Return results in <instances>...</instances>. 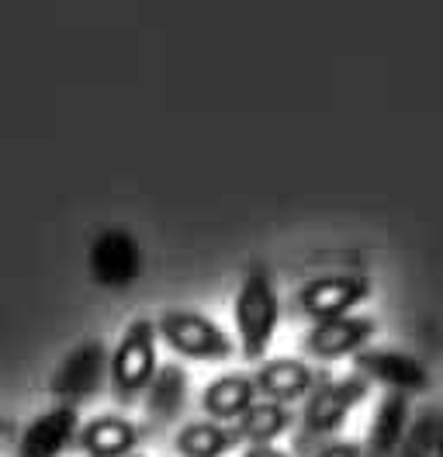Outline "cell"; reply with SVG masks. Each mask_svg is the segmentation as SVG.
Returning a JSON list of instances; mask_svg holds the SVG:
<instances>
[{"instance_id": "14", "label": "cell", "mask_w": 443, "mask_h": 457, "mask_svg": "<svg viewBox=\"0 0 443 457\" xmlns=\"http://www.w3.org/2000/svg\"><path fill=\"white\" fill-rule=\"evenodd\" d=\"M256 385H253V378L249 374H222L215 381H208V388H205V395H201V409L212 416V420H219V423H229V420H243L247 416V409L256 402Z\"/></svg>"}, {"instance_id": "8", "label": "cell", "mask_w": 443, "mask_h": 457, "mask_svg": "<svg viewBox=\"0 0 443 457\" xmlns=\"http://www.w3.org/2000/svg\"><path fill=\"white\" fill-rule=\"evenodd\" d=\"M378 322L371 315H339L315 322L305 333V353L315 361H343V357H357L367 350V343L374 340Z\"/></svg>"}, {"instance_id": "7", "label": "cell", "mask_w": 443, "mask_h": 457, "mask_svg": "<svg viewBox=\"0 0 443 457\" xmlns=\"http://www.w3.org/2000/svg\"><path fill=\"white\" fill-rule=\"evenodd\" d=\"M371 295H374V285L364 274H326V278L308 281L298 291V309L312 322H326V319L350 315Z\"/></svg>"}, {"instance_id": "20", "label": "cell", "mask_w": 443, "mask_h": 457, "mask_svg": "<svg viewBox=\"0 0 443 457\" xmlns=\"http://www.w3.org/2000/svg\"><path fill=\"white\" fill-rule=\"evenodd\" d=\"M243 457H288L280 447H274V444H263V447H249Z\"/></svg>"}, {"instance_id": "3", "label": "cell", "mask_w": 443, "mask_h": 457, "mask_svg": "<svg viewBox=\"0 0 443 457\" xmlns=\"http://www.w3.org/2000/svg\"><path fill=\"white\" fill-rule=\"evenodd\" d=\"M156 322L153 319H132L125 326V333L118 337L114 350H111L108 374H111V388L121 402L138 399L149 381L160 371V361H156Z\"/></svg>"}, {"instance_id": "15", "label": "cell", "mask_w": 443, "mask_h": 457, "mask_svg": "<svg viewBox=\"0 0 443 457\" xmlns=\"http://www.w3.org/2000/svg\"><path fill=\"white\" fill-rule=\"evenodd\" d=\"M188 405V371L180 364H163L146 388V420L173 423Z\"/></svg>"}, {"instance_id": "2", "label": "cell", "mask_w": 443, "mask_h": 457, "mask_svg": "<svg viewBox=\"0 0 443 457\" xmlns=\"http://www.w3.org/2000/svg\"><path fill=\"white\" fill-rule=\"evenodd\" d=\"M156 337L177 357L197 361V364H222L236 353V340L215 319H208L197 309H163L156 319Z\"/></svg>"}, {"instance_id": "21", "label": "cell", "mask_w": 443, "mask_h": 457, "mask_svg": "<svg viewBox=\"0 0 443 457\" xmlns=\"http://www.w3.org/2000/svg\"><path fill=\"white\" fill-rule=\"evenodd\" d=\"M437 457H443V412L437 416Z\"/></svg>"}, {"instance_id": "9", "label": "cell", "mask_w": 443, "mask_h": 457, "mask_svg": "<svg viewBox=\"0 0 443 457\" xmlns=\"http://www.w3.org/2000/svg\"><path fill=\"white\" fill-rule=\"evenodd\" d=\"M354 368L360 378L378 381L388 392H398V395H422L433 385L426 364L402 350H364L354 357Z\"/></svg>"}, {"instance_id": "4", "label": "cell", "mask_w": 443, "mask_h": 457, "mask_svg": "<svg viewBox=\"0 0 443 457\" xmlns=\"http://www.w3.org/2000/svg\"><path fill=\"white\" fill-rule=\"evenodd\" d=\"M87 263H90V278L108 291H125L132 287L142 278V246L138 239L129 232V228H104L94 236L90 243V253H87Z\"/></svg>"}, {"instance_id": "5", "label": "cell", "mask_w": 443, "mask_h": 457, "mask_svg": "<svg viewBox=\"0 0 443 457\" xmlns=\"http://www.w3.org/2000/svg\"><path fill=\"white\" fill-rule=\"evenodd\" d=\"M108 346L104 340H97V337H90V340L77 343L63 361H59V368L53 371L49 378V392L55 395V402H63V405H77V402L90 399L94 392H97V385L104 381V374H108Z\"/></svg>"}, {"instance_id": "1", "label": "cell", "mask_w": 443, "mask_h": 457, "mask_svg": "<svg viewBox=\"0 0 443 457\" xmlns=\"http://www.w3.org/2000/svg\"><path fill=\"white\" fill-rule=\"evenodd\" d=\"M232 319H236L239 353L256 364L267 361V350L280 326V298H277L274 278L267 267H249L243 274L236 302H232Z\"/></svg>"}, {"instance_id": "10", "label": "cell", "mask_w": 443, "mask_h": 457, "mask_svg": "<svg viewBox=\"0 0 443 457\" xmlns=\"http://www.w3.org/2000/svg\"><path fill=\"white\" fill-rule=\"evenodd\" d=\"M77 433H80L77 405L55 402L49 409H42L25 427L21 440H18V457H59Z\"/></svg>"}, {"instance_id": "13", "label": "cell", "mask_w": 443, "mask_h": 457, "mask_svg": "<svg viewBox=\"0 0 443 457\" xmlns=\"http://www.w3.org/2000/svg\"><path fill=\"white\" fill-rule=\"evenodd\" d=\"M80 447L87 457H129L138 444V427L125 416H94L90 423H83Z\"/></svg>"}, {"instance_id": "17", "label": "cell", "mask_w": 443, "mask_h": 457, "mask_svg": "<svg viewBox=\"0 0 443 457\" xmlns=\"http://www.w3.org/2000/svg\"><path fill=\"white\" fill-rule=\"evenodd\" d=\"M232 444H236V433H229L219 423H208V420L188 423L173 436V447L180 451V457H225L232 451Z\"/></svg>"}, {"instance_id": "16", "label": "cell", "mask_w": 443, "mask_h": 457, "mask_svg": "<svg viewBox=\"0 0 443 457\" xmlns=\"http://www.w3.org/2000/svg\"><path fill=\"white\" fill-rule=\"evenodd\" d=\"M295 423V412L280 402L271 399H256L247 409V416L239 420V436L249 440V447H263V444H274L277 436H284Z\"/></svg>"}, {"instance_id": "6", "label": "cell", "mask_w": 443, "mask_h": 457, "mask_svg": "<svg viewBox=\"0 0 443 457\" xmlns=\"http://www.w3.org/2000/svg\"><path fill=\"white\" fill-rule=\"evenodd\" d=\"M371 392V381L360 378V374H347V378H336L326 381L319 388H312V395L305 402V429L312 436H330L336 429L347 423V416L357 409L364 395Z\"/></svg>"}, {"instance_id": "19", "label": "cell", "mask_w": 443, "mask_h": 457, "mask_svg": "<svg viewBox=\"0 0 443 457\" xmlns=\"http://www.w3.org/2000/svg\"><path fill=\"white\" fill-rule=\"evenodd\" d=\"M315 457H364V447L354 444V440H336L330 447H322Z\"/></svg>"}, {"instance_id": "11", "label": "cell", "mask_w": 443, "mask_h": 457, "mask_svg": "<svg viewBox=\"0 0 443 457\" xmlns=\"http://www.w3.org/2000/svg\"><path fill=\"white\" fill-rule=\"evenodd\" d=\"M409 427H413V402H409V395L388 392L385 399L378 402V412L371 420L364 457H395Z\"/></svg>"}, {"instance_id": "18", "label": "cell", "mask_w": 443, "mask_h": 457, "mask_svg": "<svg viewBox=\"0 0 443 457\" xmlns=\"http://www.w3.org/2000/svg\"><path fill=\"white\" fill-rule=\"evenodd\" d=\"M395 457H437V412L433 409L413 416V427Z\"/></svg>"}, {"instance_id": "12", "label": "cell", "mask_w": 443, "mask_h": 457, "mask_svg": "<svg viewBox=\"0 0 443 457\" xmlns=\"http://www.w3.org/2000/svg\"><path fill=\"white\" fill-rule=\"evenodd\" d=\"M253 385H256L260 395L288 405V402H298L305 395H312L315 374L298 357H274V361H260V368L253 374Z\"/></svg>"}]
</instances>
